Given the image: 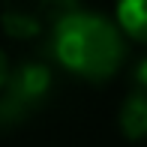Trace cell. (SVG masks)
<instances>
[{
    "label": "cell",
    "instance_id": "2",
    "mask_svg": "<svg viewBox=\"0 0 147 147\" xmlns=\"http://www.w3.org/2000/svg\"><path fill=\"white\" fill-rule=\"evenodd\" d=\"M51 90V69L45 63H21L18 69H9V78L3 84L0 99V123H18L33 108H39Z\"/></svg>",
    "mask_w": 147,
    "mask_h": 147
},
{
    "label": "cell",
    "instance_id": "5",
    "mask_svg": "<svg viewBox=\"0 0 147 147\" xmlns=\"http://www.w3.org/2000/svg\"><path fill=\"white\" fill-rule=\"evenodd\" d=\"M120 129L126 138H147V90H132L120 105Z\"/></svg>",
    "mask_w": 147,
    "mask_h": 147
},
{
    "label": "cell",
    "instance_id": "4",
    "mask_svg": "<svg viewBox=\"0 0 147 147\" xmlns=\"http://www.w3.org/2000/svg\"><path fill=\"white\" fill-rule=\"evenodd\" d=\"M114 24L126 39L147 45V0H117Z\"/></svg>",
    "mask_w": 147,
    "mask_h": 147
},
{
    "label": "cell",
    "instance_id": "7",
    "mask_svg": "<svg viewBox=\"0 0 147 147\" xmlns=\"http://www.w3.org/2000/svg\"><path fill=\"white\" fill-rule=\"evenodd\" d=\"M6 78H9V57H6V51L0 48V90H3Z\"/></svg>",
    "mask_w": 147,
    "mask_h": 147
},
{
    "label": "cell",
    "instance_id": "1",
    "mask_svg": "<svg viewBox=\"0 0 147 147\" xmlns=\"http://www.w3.org/2000/svg\"><path fill=\"white\" fill-rule=\"evenodd\" d=\"M51 54L72 75L105 81L126 60V36L102 12L66 9L51 24Z\"/></svg>",
    "mask_w": 147,
    "mask_h": 147
},
{
    "label": "cell",
    "instance_id": "3",
    "mask_svg": "<svg viewBox=\"0 0 147 147\" xmlns=\"http://www.w3.org/2000/svg\"><path fill=\"white\" fill-rule=\"evenodd\" d=\"M48 0H3L0 6V27L12 39H33L42 30Z\"/></svg>",
    "mask_w": 147,
    "mask_h": 147
},
{
    "label": "cell",
    "instance_id": "6",
    "mask_svg": "<svg viewBox=\"0 0 147 147\" xmlns=\"http://www.w3.org/2000/svg\"><path fill=\"white\" fill-rule=\"evenodd\" d=\"M132 75H135V84H138V90H147V54H144V57L135 63Z\"/></svg>",
    "mask_w": 147,
    "mask_h": 147
}]
</instances>
